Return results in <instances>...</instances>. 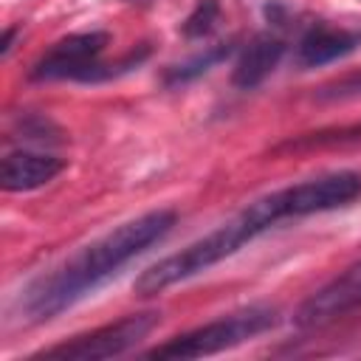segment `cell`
<instances>
[{
	"mask_svg": "<svg viewBox=\"0 0 361 361\" xmlns=\"http://www.w3.org/2000/svg\"><path fill=\"white\" fill-rule=\"evenodd\" d=\"M355 195H358V183L347 169L327 172L319 178L290 183L285 189L268 192V195L251 200L245 209H240L234 217L220 223L206 237L189 243L178 254H169V257L158 259L155 265H149L147 271H141V276L133 282V290L144 299L158 296L178 282L206 274L209 268H214L226 257L237 254L245 243L257 240L262 231L274 228L276 223L290 220V217L296 220V217L341 209V206L353 203Z\"/></svg>",
	"mask_w": 361,
	"mask_h": 361,
	"instance_id": "6da1fadb",
	"label": "cell"
},
{
	"mask_svg": "<svg viewBox=\"0 0 361 361\" xmlns=\"http://www.w3.org/2000/svg\"><path fill=\"white\" fill-rule=\"evenodd\" d=\"M175 226L172 209H155L138 214L104 237L87 243L62 265L37 276L20 296V313L28 322H48L62 310L73 307L79 299L93 293L102 282L118 274L130 259L144 254L149 245L161 243Z\"/></svg>",
	"mask_w": 361,
	"mask_h": 361,
	"instance_id": "7a4b0ae2",
	"label": "cell"
},
{
	"mask_svg": "<svg viewBox=\"0 0 361 361\" xmlns=\"http://www.w3.org/2000/svg\"><path fill=\"white\" fill-rule=\"evenodd\" d=\"M110 42L107 31H76L62 39H56L28 71V79L34 82H107L116 79L133 68H138L149 48L141 45L138 51L127 54L118 62H102V54Z\"/></svg>",
	"mask_w": 361,
	"mask_h": 361,
	"instance_id": "3957f363",
	"label": "cell"
},
{
	"mask_svg": "<svg viewBox=\"0 0 361 361\" xmlns=\"http://www.w3.org/2000/svg\"><path fill=\"white\" fill-rule=\"evenodd\" d=\"M279 324V310L271 305H248L234 313H226L220 319H212L189 333H180L147 353V358L161 361H186V358H206L231 347H240L271 327Z\"/></svg>",
	"mask_w": 361,
	"mask_h": 361,
	"instance_id": "277c9868",
	"label": "cell"
},
{
	"mask_svg": "<svg viewBox=\"0 0 361 361\" xmlns=\"http://www.w3.org/2000/svg\"><path fill=\"white\" fill-rule=\"evenodd\" d=\"M161 324V313L158 310H144V313H130L121 316L118 322L102 324L96 330L79 333L56 347L39 350L34 355H28L31 361L42 358V361H102V358H116L130 353L135 344H141L155 327Z\"/></svg>",
	"mask_w": 361,
	"mask_h": 361,
	"instance_id": "5b68a950",
	"label": "cell"
},
{
	"mask_svg": "<svg viewBox=\"0 0 361 361\" xmlns=\"http://www.w3.org/2000/svg\"><path fill=\"white\" fill-rule=\"evenodd\" d=\"M358 307H361V259L353 262L350 268H344L338 276H333L316 293H310L299 305L293 322L299 327H324Z\"/></svg>",
	"mask_w": 361,
	"mask_h": 361,
	"instance_id": "8992f818",
	"label": "cell"
},
{
	"mask_svg": "<svg viewBox=\"0 0 361 361\" xmlns=\"http://www.w3.org/2000/svg\"><path fill=\"white\" fill-rule=\"evenodd\" d=\"M361 45V31L350 28H336L327 23H313L296 42V65L302 71L307 68H322L327 62H336L347 54H353Z\"/></svg>",
	"mask_w": 361,
	"mask_h": 361,
	"instance_id": "52a82bcc",
	"label": "cell"
},
{
	"mask_svg": "<svg viewBox=\"0 0 361 361\" xmlns=\"http://www.w3.org/2000/svg\"><path fill=\"white\" fill-rule=\"evenodd\" d=\"M65 169V161L51 152L14 149L0 161V186L6 192H34L51 183Z\"/></svg>",
	"mask_w": 361,
	"mask_h": 361,
	"instance_id": "ba28073f",
	"label": "cell"
},
{
	"mask_svg": "<svg viewBox=\"0 0 361 361\" xmlns=\"http://www.w3.org/2000/svg\"><path fill=\"white\" fill-rule=\"evenodd\" d=\"M285 54V42L276 34H257L237 56L234 71H231V82L240 90H254L257 85H262L268 79V73L279 65Z\"/></svg>",
	"mask_w": 361,
	"mask_h": 361,
	"instance_id": "9c48e42d",
	"label": "cell"
},
{
	"mask_svg": "<svg viewBox=\"0 0 361 361\" xmlns=\"http://www.w3.org/2000/svg\"><path fill=\"white\" fill-rule=\"evenodd\" d=\"M231 54H234V42H220V45H212V48H206V51H200V54L189 56V59H186V62H180V65H172V68H166V73H164V82H166L169 87L186 85V82H192V79L203 76L206 71H212L217 62L228 59Z\"/></svg>",
	"mask_w": 361,
	"mask_h": 361,
	"instance_id": "30bf717a",
	"label": "cell"
},
{
	"mask_svg": "<svg viewBox=\"0 0 361 361\" xmlns=\"http://www.w3.org/2000/svg\"><path fill=\"white\" fill-rule=\"evenodd\" d=\"M347 144H361V124H347V127H333V130L302 133V135H296V138L282 141L274 152H288V149H322V147H347Z\"/></svg>",
	"mask_w": 361,
	"mask_h": 361,
	"instance_id": "8fae6325",
	"label": "cell"
},
{
	"mask_svg": "<svg viewBox=\"0 0 361 361\" xmlns=\"http://www.w3.org/2000/svg\"><path fill=\"white\" fill-rule=\"evenodd\" d=\"M217 17H220V3H217V0H200V3L189 11V17L183 20L180 31H183L186 39H200V37L212 34Z\"/></svg>",
	"mask_w": 361,
	"mask_h": 361,
	"instance_id": "7c38bea8",
	"label": "cell"
},
{
	"mask_svg": "<svg viewBox=\"0 0 361 361\" xmlns=\"http://www.w3.org/2000/svg\"><path fill=\"white\" fill-rule=\"evenodd\" d=\"M313 96L319 102H350V99H361V71L319 85Z\"/></svg>",
	"mask_w": 361,
	"mask_h": 361,
	"instance_id": "4fadbf2b",
	"label": "cell"
},
{
	"mask_svg": "<svg viewBox=\"0 0 361 361\" xmlns=\"http://www.w3.org/2000/svg\"><path fill=\"white\" fill-rule=\"evenodd\" d=\"M14 37H17V28L8 25V28L3 31V42H0V56H3V59L11 54V48H14Z\"/></svg>",
	"mask_w": 361,
	"mask_h": 361,
	"instance_id": "5bb4252c",
	"label": "cell"
}]
</instances>
